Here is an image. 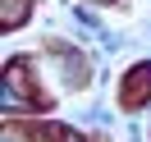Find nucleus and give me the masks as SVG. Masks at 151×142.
Instances as JSON below:
<instances>
[{
	"label": "nucleus",
	"mask_w": 151,
	"mask_h": 142,
	"mask_svg": "<svg viewBox=\"0 0 151 142\" xmlns=\"http://www.w3.org/2000/svg\"><path fill=\"white\" fill-rule=\"evenodd\" d=\"M5 142H14V138H5Z\"/></svg>",
	"instance_id": "obj_1"
}]
</instances>
